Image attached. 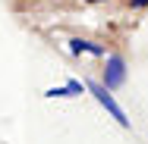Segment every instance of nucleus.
<instances>
[{
  "mask_svg": "<svg viewBox=\"0 0 148 144\" xmlns=\"http://www.w3.org/2000/svg\"><path fill=\"white\" fill-rule=\"evenodd\" d=\"M66 85L73 88V94H82V85H79V82H76V78H69V82H66Z\"/></svg>",
  "mask_w": 148,
  "mask_h": 144,
  "instance_id": "5",
  "label": "nucleus"
},
{
  "mask_svg": "<svg viewBox=\"0 0 148 144\" xmlns=\"http://www.w3.org/2000/svg\"><path fill=\"white\" fill-rule=\"evenodd\" d=\"M44 94H47V97H76V94H73V88H69V85H63V88H47Z\"/></svg>",
  "mask_w": 148,
  "mask_h": 144,
  "instance_id": "4",
  "label": "nucleus"
},
{
  "mask_svg": "<svg viewBox=\"0 0 148 144\" xmlns=\"http://www.w3.org/2000/svg\"><path fill=\"white\" fill-rule=\"evenodd\" d=\"M132 6H148V0H132Z\"/></svg>",
  "mask_w": 148,
  "mask_h": 144,
  "instance_id": "6",
  "label": "nucleus"
},
{
  "mask_svg": "<svg viewBox=\"0 0 148 144\" xmlns=\"http://www.w3.org/2000/svg\"><path fill=\"white\" fill-rule=\"evenodd\" d=\"M88 91L95 94V100H98V103H101V107H104L107 113L114 116V119H117L123 128H129V119H126V113L120 110V103L114 100V97H110V94H107V85H88Z\"/></svg>",
  "mask_w": 148,
  "mask_h": 144,
  "instance_id": "1",
  "label": "nucleus"
},
{
  "mask_svg": "<svg viewBox=\"0 0 148 144\" xmlns=\"http://www.w3.org/2000/svg\"><path fill=\"white\" fill-rule=\"evenodd\" d=\"M69 50H73V53H82V50H85V53H95V57H104V47H101V44L79 41V38H76V41H69Z\"/></svg>",
  "mask_w": 148,
  "mask_h": 144,
  "instance_id": "3",
  "label": "nucleus"
},
{
  "mask_svg": "<svg viewBox=\"0 0 148 144\" xmlns=\"http://www.w3.org/2000/svg\"><path fill=\"white\" fill-rule=\"evenodd\" d=\"M123 82H126V63H123V57L110 53L107 57V69H104V85H107V91H114Z\"/></svg>",
  "mask_w": 148,
  "mask_h": 144,
  "instance_id": "2",
  "label": "nucleus"
}]
</instances>
